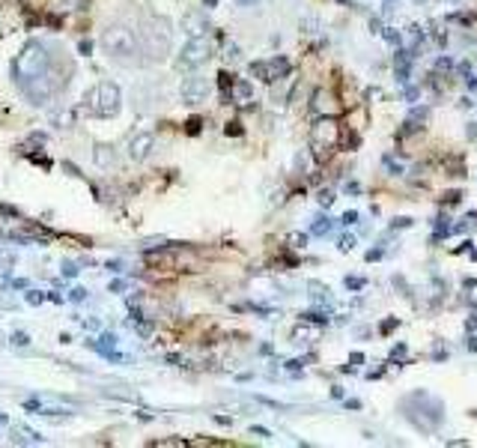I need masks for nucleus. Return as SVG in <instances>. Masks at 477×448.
Masks as SVG:
<instances>
[{
	"instance_id": "nucleus-1",
	"label": "nucleus",
	"mask_w": 477,
	"mask_h": 448,
	"mask_svg": "<svg viewBox=\"0 0 477 448\" xmlns=\"http://www.w3.org/2000/svg\"><path fill=\"white\" fill-rule=\"evenodd\" d=\"M15 81L21 93L33 105H48V99L57 90V72L51 69V54L39 39H30L12 63Z\"/></svg>"
},
{
	"instance_id": "nucleus-2",
	"label": "nucleus",
	"mask_w": 477,
	"mask_h": 448,
	"mask_svg": "<svg viewBox=\"0 0 477 448\" xmlns=\"http://www.w3.org/2000/svg\"><path fill=\"white\" fill-rule=\"evenodd\" d=\"M87 108L96 116H114L116 111H120V90H116V84H111V81L96 84L87 93Z\"/></svg>"
},
{
	"instance_id": "nucleus-3",
	"label": "nucleus",
	"mask_w": 477,
	"mask_h": 448,
	"mask_svg": "<svg viewBox=\"0 0 477 448\" xmlns=\"http://www.w3.org/2000/svg\"><path fill=\"white\" fill-rule=\"evenodd\" d=\"M102 48L116 60H131V54H138V39L125 27H111L102 36Z\"/></svg>"
},
{
	"instance_id": "nucleus-4",
	"label": "nucleus",
	"mask_w": 477,
	"mask_h": 448,
	"mask_svg": "<svg viewBox=\"0 0 477 448\" xmlns=\"http://www.w3.org/2000/svg\"><path fill=\"white\" fill-rule=\"evenodd\" d=\"M209 51H212V45L206 39H191L182 51V66H200V63L209 60Z\"/></svg>"
},
{
	"instance_id": "nucleus-5",
	"label": "nucleus",
	"mask_w": 477,
	"mask_h": 448,
	"mask_svg": "<svg viewBox=\"0 0 477 448\" xmlns=\"http://www.w3.org/2000/svg\"><path fill=\"white\" fill-rule=\"evenodd\" d=\"M206 96H209V81L200 78V75L185 78V84H182V99H185V102H203Z\"/></svg>"
},
{
	"instance_id": "nucleus-6",
	"label": "nucleus",
	"mask_w": 477,
	"mask_h": 448,
	"mask_svg": "<svg viewBox=\"0 0 477 448\" xmlns=\"http://www.w3.org/2000/svg\"><path fill=\"white\" fill-rule=\"evenodd\" d=\"M286 66H290L286 60H275L272 66H268V63H254V66H251V72H254V75H263V81H275L277 75H284Z\"/></svg>"
},
{
	"instance_id": "nucleus-7",
	"label": "nucleus",
	"mask_w": 477,
	"mask_h": 448,
	"mask_svg": "<svg viewBox=\"0 0 477 448\" xmlns=\"http://www.w3.org/2000/svg\"><path fill=\"white\" fill-rule=\"evenodd\" d=\"M12 442L15 445H27V442H33V445H45V436L42 434H36V430H30V427H18V430H12Z\"/></svg>"
},
{
	"instance_id": "nucleus-8",
	"label": "nucleus",
	"mask_w": 477,
	"mask_h": 448,
	"mask_svg": "<svg viewBox=\"0 0 477 448\" xmlns=\"http://www.w3.org/2000/svg\"><path fill=\"white\" fill-rule=\"evenodd\" d=\"M152 150V134H138L131 141V159H147Z\"/></svg>"
},
{
	"instance_id": "nucleus-9",
	"label": "nucleus",
	"mask_w": 477,
	"mask_h": 448,
	"mask_svg": "<svg viewBox=\"0 0 477 448\" xmlns=\"http://www.w3.org/2000/svg\"><path fill=\"white\" fill-rule=\"evenodd\" d=\"M45 299H48V293H39V290H27L24 293V302L27 305H42Z\"/></svg>"
},
{
	"instance_id": "nucleus-10",
	"label": "nucleus",
	"mask_w": 477,
	"mask_h": 448,
	"mask_svg": "<svg viewBox=\"0 0 477 448\" xmlns=\"http://www.w3.org/2000/svg\"><path fill=\"white\" fill-rule=\"evenodd\" d=\"M111 150H107V147H98L96 150V161H98V165H111Z\"/></svg>"
},
{
	"instance_id": "nucleus-11",
	"label": "nucleus",
	"mask_w": 477,
	"mask_h": 448,
	"mask_svg": "<svg viewBox=\"0 0 477 448\" xmlns=\"http://www.w3.org/2000/svg\"><path fill=\"white\" fill-rule=\"evenodd\" d=\"M27 344H30V335H27V332H15V335H12V347L21 349V347H27Z\"/></svg>"
},
{
	"instance_id": "nucleus-12",
	"label": "nucleus",
	"mask_w": 477,
	"mask_h": 448,
	"mask_svg": "<svg viewBox=\"0 0 477 448\" xmlns=\"http://www.w3.org/2000/svg\"><path fill=\"white\" fill-rule=\"evenodd\" d=\"M69 299H72V302H84V299H87V290H84V287H72Z\"/></svg>"
},
{
	"instance_id": "nucleus-13",
	"label": "nucleus",
	"mask_w": 477,
	"mask_h": 448,
	"mask_svg": "<svg viewBox=\"0 0 477 448\" xmlns=\"http://www.w3.org/2000/svg\"><path fill=\"white\" fill-rule=\"evenodd\" d=\"M63 275H66V278H75V275H78V263H69V260H66V263H63Z\"/></svg>"
},
{
	"instance_id": "nucleus-14",
	"label": "nucleus",
	"mask_w": 477,
	"mask_h": 448,
	"mask_svg": "<svg viewBox=\"0 0 477 448\" xmlns=\"http://www.w3.org/2000/svg\"><path fill=\"white\" fill-rule=\"evenodd\" d=\"M111 290H114V293H120V290H125V284H123V281H114V284H111Z\"/></svg>"
},
{
	"instance_id": "nucleus-15",
	"label": "nucleus",
	"mask_w": 477,
	"mask_h": 448,
	"mask_svg": "<svg viewBox=\"0 0 477 448\" xmlns=\"http://www.w3.org/2000/svg\"><path fill=\"white\" fill-rule=\"evenodd\" d=\"M6 421H9V418H6V412H0V425H6Z\"/></svg>"
}]
</instances>
